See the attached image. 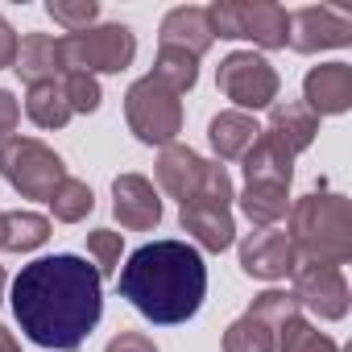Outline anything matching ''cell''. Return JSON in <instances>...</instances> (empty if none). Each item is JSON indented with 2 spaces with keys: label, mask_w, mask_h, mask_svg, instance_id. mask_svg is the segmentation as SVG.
<instances>
[{
  "label": "cell",
  "mask_w": 352,
  "mask_h": 352,
  "mask_svg": "<svg viewBox=\"0 0 352 352\" xmlns=\"http://www.w3.org/2000/svg\"><path fill=\"white\" fill-rule=\"evenodd\" d=\"M162 87H170L174 96H183L199 83V58L187 50H174V46H157V63L149 71Z\"/></svg>",
  "instance_id": "obj_24"
},
{
  "label": "cell",
  "mask_w": 352,
  "mask_h": 352,
  "mask_svg": "<svg viewBox=\"0 0 352 352\" xmlns=\"http://www.w3.org/2000/svg\"><path fill=\"white\" fill-rule=\"evenodd\" d=\"M278 352H348L340 348L331 336H323L315 323H307L302 315H290L278 327Z\"/></svg>",
  "instance_id": "obj_27"
},
{
  "label": "cell",
  "mask_w": 352,
  "mask_h": 352,
  "mask_svg": "<svg viewBox=\"0 0 352 352\" xmlns=\"http://www.w3.org/2000/svg\"><path fill=\"white\" fill-rule=\"evenodd\" d=\"M104 352H157V344H153L145 331H120V336L108 340Z\"/></svg>",
  "instance_id": "obj_32"
},
{
  "label": "cell",
  "mask_w": 352,
  "mask_h": 352,
  "mask_svg": "<svg viewBox=\"0 0 352 352\" xmlns=\"http://www.w3.org/2000/svg\"><path fill=\"white\" fill-rule=\"evenodd\" d=\"M0 179L21 199H50L67 179V162L38 137H5L0 141Z\"/></svg>",
  "instance_id": "obj_4"
},
{
  "label": "cell",
  "mask_w": 352,
  "mask_h": 352,
  "mask_svg": "<svg viewBox=\"0 0 352 352\" xmlns=\"http://www.w3.org/2000/svg\"><path fill=\"white\" fill-rule=\"evenodd\" d=\"M17 42H21V38L13 34V25H9L5 17H0V71L17 63Z\"/></svg>",
  "instance_id": "obj_34"
},
{
  "label": "cell",
  "mask_w": 352,
  "mask_h": 352,
  "mask_svg": "<svg viewBox=\"0 0 352 352\" xmlns=\"http://www.w3.org/2000/svg\"><path fill=\"white\" fill-rule=\"evenodd\" d=\"M294 245L278 228H257L241 241V270L257 282H278L294 270Z\"/></svg>",
  "instance_id": "obj_12"
},
{
  "label": "cell",
  "mask_w": 352,
  "mask_h": 352,
  "mask_svg": "<svg viewBox=\"0 0 352 352\" xmlns=\"http://www.w3.org/2000/svg\"><path fill=\"white\" fill-rule=\"evenodd\" d=\"M224 352H278V331H274L261 315L245 311L236 323H228V331H224Z\"/></svg>",
  "instance_id": "obj_25"
},
{
  "label": "cell",
  "mask_w": 352,
  "mask_h": 352,
  "mask_svg": "<svg viewBox=\"0 0 352 352\" xmlns=\"http://www.w3.org/2000/svg\"><path fill=\"white\" fill-rule=\"evenodd\" d=\"M46 13H50L54 25H63L67 34H79V30H91V25H96L100 5H96V0H50Z\"/></svg>",
  "instance_id": "obj_28"
},
{
  "label": "cell",
  "mask_w": 352,
  "mask_h": 352,
  "mask_svg": "<svg viewBox=\"0 0 352 352\" xmlns=\"http://www.w3.org/2000/svg\"><path fill=\"white\" fill-rule=\"evenodd\" d=\"M290 278H294V290H290V294H294L298 307H307L311 315H319V319H344V315H348L352 294H348L344 270L319 265V261H294Z\"/></svg>",
  "instance_id": "obj_10"
},
{
  "label": "cell",
  "mask_w": 352,
  "mask_h": 352,
  "mask_svg": "<svg viewBox=\"0 0 352 352\" xmlns=\"http://www.w3.org/2000/svg\"><path fill=\"white\" fill-rule=\"evenodd\" d=\"M120 249H124V236L120 232H112V228H91L87 232V253H91L100 278H108V274L120 270Z\"/></svg>",
  "instance_id": "obj_29"
},
{
  "label": "cell",
  "mask_w": 352,
  "mask_h": 352,
  "mask_svg": "<svg viewBox=\"0 0 352 352\" xmlns=\"http://www.w3.org/2000/svg\"><path fill=\"white\" fill-rule=\"evenodd\" d=\"M116 290L149 323H162V327L187 323V319H195V311L208 298L204 253L195 245H187V241L141 245L116 270Z\"/></svg>",
  "instance_id": "obj_2"
},
{
  "label": "cell",
  "mask_w": 352,
  "mask_h": 352,
  "mask_svg": "<svg viewBox=\"0 0 352 352\" xmlns=\"http://www.w3.org/2000/svg\"><path fill=\"white\" fill-rule=\"evenodd\" d=\"M124 120H129V133L141 145L166 149L183 133V100L170 87H162L153 75H145L124 91Z\"/></svg>",
  "instance_id": "obj_6"
},
{
  "label": "cell",
  "mask_w": 352,
  "mask_h": 352,
  "mask_svg": "<svg viewBox=\"0 0 352 352\" xmlns=\"http://www.w3.org/2000/svg\"><path fill=\"white\" fill-rule=\"evenodd\" d=\"M245 162V183H270V187H290L294 179V157L274 141V137H257L253 149L241 157Z\"/></svg>",
  "instance_id": "obj_20"
},
{
  "label": "cell",
  "mask_w": 352,
  "mask_h": 352,
  "mask_svg": "<svg viewBox=\"0 0 352 352\" xmlns=\"http://www.w3.org/2000/svg\"><path fill=\"white\" fill-rule=\"evenodd\" d=\"M25 116L38 124V129H63L71 120V104L63 96V83H34L25 91Z\"/></svg>",
  "instance_id": "obj_23"
},
{
  "label": "cell",
  "mask_w": 352,
  "mask_h": 352,
  "mask_svg": "<svg viewBox=\"0 0 352 352\" xmlns=\"http://www.w3.org/2000/svg\"><path fill=\"white\" fill-rule=\"evenodd\" d=\"M208 25L212 38H245L261 50H282L290 13L274 0H216L208 5Z\"/></svg>",
  "instance_id": "obj_7"
},
{
  "label": "cell",
  "mask_w": 352,
  "mask_h": 352,
  "mask_svg": "<svg viewBox=\"0 0 352 352\" xmlns=\"http://www.w3.org/2000/svg\"><path fill=\"white\" fill-rule=\"evenodd\" d=\"M241 212L253 228H274L290 212V187H270V183H245L241 191Z\"/></svg>",
  "instance_id": "obj_22"
},
{
  "label": "cell",
  "mask_w": 352,
  "mask_h": 352,
  "mask_svg": "<svg viewBox=\"0 0 352 352\" xmlns=\"http://www.w3.org/2000/svg\"><path fill=\"white\" fill-rule=\"evenodd\" d=\"M261 133L274 137L290 157H298L302 149L315 145V137H319V116H315L302 100H278V104H270V124H265Z\"/></svg>",
  "instance_id": "obj_16"
},
{
  "label": "cell",
  "mask_w": 352,
  "mask_h": 352,
  "mask_svg": "<svg viewBox=\"0 0 352 352\" xmlns=\"http://www.w3.org/2000/svg\"><path fill=\"white\" fill-rule=\"evenodd\" d=\"M112 216L129 232H149L162 224V195L145 174H116L112 179Z\"/></svg>",
  "instance_id": "obj_11"
},
{
  "label": "cell",
  "mask_w": 352,
  "mask_h": 352,
  "mask_svg": "<svg viewBox=\"0 0 352 352\" xmlns=\"http://www.w3.org/2000/svg\"><path fill=\"white\" fill-rule=\"evenodd\" d=\"M257 137H261V124L249 112H236V108L212 116V124H208V141H212V149H216L220 162H241L253 149Z\"/></svg>",
  "instance_id": "obj_19"
},
{
  "label": "cell",
  "mask_w": 352,
  "mask_h": 352,
  "mask_svg": "<svg viewBox=\"0 0 352 352\" xmlns=\"http://www.w3.org/2000/svg\"><path fill=\"white\" fill-rule=\"evenodd\" d=\"M58 50H63V75L67 71H79V75H116L124 71L133 58H137V38L129 25L112 21V25H91V30H79V34H67L58 38Z\"/></svg>",
  "instance_id": "obj_5"
},
{
  "label": "cell",
  "mask_w": 352,
  "mask_h": 352,
  "mask_svg": "<svg viewBox=\"0 0 352 352\" xmlns=\"http://www.w3.org/2000/svg\"><path fill=\"white\" fill-rule=\"evenodd\" d=\"M58 83H63V96H67V104H71V116H75V112H96V108H100V100H104V91H100V83H96L91 75L67 71Z\"/></svg>",
  "instance_id": "obj_30"
},
{
  "label": "cell",
  "mask_w": 352,
  "mask_h": 352,
  "mask_svg": "<svg viewBox=\"0 0 352 352\" xmlns=\"http://www.w3.org/2000/svg\"><path fill=\"white\" fill-rule=\"evenodd\" d=\"M13 71L21 75L25 87L63 79V50H58V38H50V34H25V38L17 42V63H13Z\"/></svg>",
  "instance_id": "obj_18"
},
{
  "label": "cell",
  "mask_w": 352,
  "mask_h": 352,
  "mask_svg": "<svg viewBox=\"0 0 352 352\" xmlns=\"http://www.w3.org/2000/svg\"><path fill=\"white\" fill-rule=\"evenodd\" d=\"M290 245L298 261L319 265H348L352 261V204L323 183L290 204Z\"/></svg>",
  "instance_id": "obj_3"
},
{
  "label": "cell",
  "mask_w": 352,
  "mask_h": 352,
  "mask_svg": "<svg viewBox=\"0 0 352 352\" xmlns=\"http://www.w3.org/2000/svg\"><path fill=\"white\" fill-rule=\"evenodd\" d=\"M179 224L195 236L199 249L208 253H224L232 249L236 241V220H232V208H220L212 199H187L179 204Z\"/></svg>",
  "instance_id": "obj_14"
},
{
  "label": "cell",
  "mask_w": 352,
  "mask_h": 352,
  "mask_svg": "<svg viewBox=\"0 0 352 352\" xmlns=\"http://www.w3.org/2000/svg\"><path fill=\"white\" fill-rule=\"evenodd\" d=\"M212 25H208V9L199 5H179L162 17V30H157V46H174V50H187L195 58H204L212 50Z\"/></svg>",
  "instance_id": "obj_17"
},
{
  "label": "cell",
  "mask_w": 352,
  "mask_h": 352,
  "mask_svg": "<svg viewBox=\"0 0 352 352\" xmlns=\"http://www.w3.org/2000/svg\"><path fill=\"white\" fill-rule=\"evenodd\" d=\"M0 352H21V344H17V336L5 327V323H0Z\"/></svg>",
  "instance_id": "obj_35"
},
{
  "label": "cell",
  "mask_w": 352,
  "mask_h": 352,
  "mask_svg": "<svg viewBox=\"0 0 352 352\" xmlns=\"http://www.w3.org/2000/svg\"><path fill=\"white\" fill-rule=\"evenodd\" d=\"M46 204H50V212H54L58 224H79V220L91 216L96 195H91V187H87L83 179H71V174H67V179L58 183V191H54Z\"/></svg>",
  "instance_id": "obj_26"
},
{
  "label": "cell",
  "mask_w": 352,
  "mask_h": 352,
  "mask_svg": "<svg viewBox=\"0 0 352 352\" xmlns=\"http://www.w3.org/2000/svg\"><path fill=\"white\" fill-rule=\"evenodd\" d=\"M352 42V13L336 5H307L290 13L286 25V46L298 54H319V50H340Z\"/></svg>",
  "instance_id": "obj_9"
},
{
  "label": "cell",
  "mask_w": 352,
  "mask_h": 352,
  "mask_svg": "<svg viewBox=\"0 0 352 352\" xmlns=\"http://www.w3.org/2000/svg\"><path fill=\"white\" fill-rule=\"evenodd\" d=\"M302 104L323 120L352 108V67L348 63H319L302 79Z\"/></svg>",
  "instance_id": "obj_13"
},
{
  "label": "cell",
  "mask_w": 352,
  "mask_h": 352,
  "mask_svg": "<svg viewBox=\"0 0 352 352\" xmlns=\"http://www.w3.org/2000/svg\"><path fill=\"white\" fill-rule=\"evenodd\" d=\"M50 241V220L38 212H0V249L34 253Z\"/></svg>",
  "instance_id": "obj_21"
},
{
  "label": "cell",
  "mask_w": 352,
  "mask_h": 352,
  "mask_svg": "<svg viewBox=\"0 0 352 352\" xmlns=\"http://www.w3.org/2000/svg\"><path fill=\"white\" fill-rule=\"evenodd\" d=\"M204 174H208V157H199L191 145H166L157 153V187L170 195V199H195L199 187H204Z\"/></svg>",
  "instance_id": "obj_15"
},
{
  "label": "cell",
  "mask_w": 352,
  "mask_h": 352,
  "mask_svg": "<svg viewBox=\"0 0 352 352\" xmlns=\"http://www.w3.org/2000/svg\"><path fill=\"white\" fill-rule=\"evenodd\" d=\"M253 315H261L274 331L290 319V315H298V298L290 294V290H265V294H257L253 298V307H249Z\"/></svg>",
  "instance_id": "obj_31"
},
{
  "label": "cell",
  "mask_w": 352,
  "mask_h": 352,
  "mask_svg": "<svg viewBox=\"0 0 352 352\" xmlns=\"http://www.w3.org/2000/svg\"><path fill=\"white\" fill-rule=\"evenodd\" d=\"M17 327L50 352H79L104 315V278L79 253H54L21 265L13 278Z\"/></svg>",
  "instance_id": "obj_1"
},
{
  "label": "cell",
  "mask_w": 352,
  "mask_h": 352,
  "mask_svg": "<svg viewBox=\"0 0 352 352\" xmlns=\"http://www.w3.org/2000/svg\"><path fill=\"white\" fill-rule=\"evenodd\" d=\"M17 124H21V104L13 100V91L0 87V141L13 137V129H17Z\"/></svg>",
  "instance_id": "obj_33"
},
{
  "label": "cell",
  "mask_w": 352,
  "mask_h": 352,
  "mask_svg": "<svg viewBox=\"0 0 352 352\" xmlns=\"http://www.w3.org/2000/svg\"><path fill=\"white\" fill-rule=\"evenodd\" d=\"M216 87L236 104V112H257L278 104V71L270 58L253 54V50H232L220 67H216Z\"/></svg>",
  "instance_id": "obj_8"
},
{
  "label": "cell",
  "mask_w": 352,
  "mask_h": 352,
  "mask_svg": "<svg viewBox=\"0 0 352 352\" xmlns=\"http://www.w3.org/2000/svg\"><path fill=\"white\" fill-rule=\"evenodd\" d=\"M5 286H9V278H5V265H0V302H5Z\"/></svg>",
  "instance_id": "obj_36"
}]
</instances>
